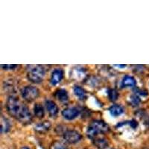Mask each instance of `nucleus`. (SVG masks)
<instances>
[{
	"instance_id": "1",
	"label": "nucleus",
	"mask_w": 149,
	"mask_h": 149,
	"mask_svg": "<svg viewBox=\"0 0 149 149\" xmlns=\"http://www.w3.org/2000/svg\"><path fill=\"white\" fill-rule=\"evenodd\" d=\"M6 107L10 115L22 123H28L31 120V114L27 106L16 97L10 96L8 98Z\"/></svg>"
},
{
	"instance_id": "2",
	"label": "nucleus",
	"mask_w": 149,
	"mask_h": 149,
	"mask_svg": "<svg viewBox=\"0 0 149 149\" xmlns=\"http://www.w3.org/2000/svg\"><path fill=\"white\" fill-rule=\"evenodd\" d=\"M109 130V127L104 122L101 120H95L91 122L89 125L86 134L90 139H94L99 134H104Z\"/></svg>"
},
{
	"instance_id": "3",
	"label": "nucleus",
	"mask_w": 149,
	"mask_h": 149,
	"mask_svg": "<svg viewBox=\"0 0 149 149\" xmlns=\"http://www.w3.org/2000/svg\"><path fill=\"white\" fill-rule=\"evenodd\" d=\"M45 76V70L42 66H33L28 72V78L33 83L39 84L42 81Z\"/></svg>"
},
{
	"instance_id": "4",
	"label": "nucleus",
	"mask_w": 149,
	"mask_h": 149,
	"mask_svg": "<svg viewBox=\"0 0 149 149\" xmlns=\"http://www.w3.org/2000/svg\"><path fill=\"white\" fill-rule=\"evenodd\" d=\"M40 95L39 90L33 86H26L21 90V95L28 102H32L38 98Z\"/></svg>"
},
{
	"instance_id": "5",
	"label": "nucleus",
	"mask_w": 149,
	"mask_h": 149,
	"mask_svg": "<svg viewBox=\"0 0 149 149\" xmlns=\"http://www.w3.org/2000/svg\"><path fill=\"white\" fill-rule=\"evenodd\" d=\"M82 136L78 133V131L74 130H66V132L63 134V139L69 143L71 144H74V143H77L81 139Z\"/></svg>"
},
{
	"instance_id": "6",
	"label": "nucleus",
	"mask_w": 149,
	"mask_h": 149,
	"mask_svg": "<svg viewBox=\"0 0 149 149\" xmlns=\"http://www.w3.org/2000/svg\"><path fill=\"white\" fill-rule=\"evenodd\" d=\"M79 115V110L76 107H67L62 111V116L67 120H72Z\"/></svg>"
},
{
	"instance_id": "7",
	"label": "nucleus",
	"mask_w": 149,
	"mask_h": 149,
	"mask_svg": "<svg viewBox=\"0 0 149 149\" xmlns=\"http://www.w3.org/2000/svg\"><path fill=\"white\" fill-rule=\"evenodd\" d=\"M63 78V72L61 69H56L52 72L50 82L52 85L58 84Z\"/></svg>"
},
{
	"instance_id": "8",
	"label": "nucleus",
	"mask_w": 149,
	"mask_h": 149,
	"mask_svg": "<svg viewBox=\"0 0 149 149\" xmlns=\"http://www.w3.org/2000/svg\"><path fill=\"white\" fill-rule=\"evenodd\" d=\"M46 107L47 109L49 114L52 117L56 116L58 113V107L55 103L52 101H46Z\"/></svg>"
},
{
	"instance_id": "9",
	"label": "nucleus",
	"mask_w": 149,
	"mask_h": 149,
	"mask_svg": "<svg viewBox=\"0 0 149 149\" xmlns=\"http://www.w3.org/2000/svg\"><path fill=\"white\" fill-rule=\"evenodd\" d=\"M54 96L58 101L61 102H67L68 98H69V95H68L66 90H63V89L56 90L55 93H54Z\"/></svg>"
},
{
	"instance_id": "10",
	"label": "nucleus",
	"mask_w": 149,
	"mask_h": 149,
	"mask_svg": "<svg viewBox=\"0 0 149 149\" xmlns=\"http://www.w3.org/2000/svg\"><path fill=\"white\" fill-rule=\"evenodd\" d=\"M136 84V80L134 77L130 75H126L123 78L122 82V85L124 87H134Z\"/></svg>"
},
{
	"instance_id": "11",
	"label": "nucleus",
	"mask_w": 149,
	"mask_h": 149,
	"mask_svg": "<svg viewBox=\"0 0 149 149\" xmlns=\"http://www.w3.org/2000/svg\"><path fill=\"white\" fill-rule=\"evenodd\" d=\"M109 111H110V114H111L113 116H119L122 115L124 112L123 107L119 104H114L113 106L110 107L109 109Z\"/></svg>"
},
{
	"instance_id": "12",
	"label": "nucleus",
	"mask_w": 149,
	"mask_h": 149,
	"mask_svg": "<svg viewBox=\"0 0 149 149\" xmlns=\"http://www.w3.org/2000/svg\"><path fill=\"white\" fill-rule=\"evenodd\" d=\"M50 127H51L50 122L49 121H44V122L37 124L35 126V130L38 132H45L46 130H49Z\"/></svg>"
},
{
	"instance_id": "13",
	"label": "nucleus",
	"mask_w": 149,
	"mask_h": 149,
	"mask_svg": "<svg viewBox=\"0 0 149 149\" xmlns=\"http://www.w3.org/2000/svg\"><path fill=\"white\" fill-rule=\"evenodd\" d=\"M10 127V125L9 121L6 118H5L3 116H2V117H1V132H2V134L8 132Z\"/></svg>"
},
{
	"instance_id": "14",
	"label": "nucleus",
	"mask_w": 149,
	"mask_h": 149,
	"mask_svg": "<svg viewBox=\"0 0 149 149\" xmlns=\"http://www.w3.org/2000/svg\"><path fill=\"white\" fill-rule=\"evenodd\" d=\"M94 145L98 148V149H105L108 146V142L105 139L103 138H98L94 139Z\"/></svg>"
},
{
	"instance_id": "15",
	"label": "nucleus",
	"mask_w": 149,
	"mask_h": 149,
	"mask_svg": "<svg viewBox=\"0 0 149 149\" xmlns=\"http://www.w3.org/2000/svg\"><path fill=\"white\" fill-rule=\"evenodd\" d=\"M74 93L79 99H84L86 98V91L79 86H75L74 87Z\"/></svg>"
},
{
	"instance_id": "16",
	"label": "nucleus",
	"mask_w": 149,
	"mask_h": 149,
	"mask_svg": "<svg viewBox=\"0 0 149 149\" xmlns=\"http://www.w3.org/2000/svg\"><path fill=\"white\" fill-rule=\"evenodd\" d=\"M34 111L37 118H42L44 116V109L40 104H36L34 107Z\"/></svg>"
},
{
	"instance_id": "17",
	"label": "nucleus",
	"mask_w": 149,
	"mask_h": 149,
	"mask_svg": "<svg viewBox=\"0 0 149 149\" xmlns=\"http://www.w3.org/2000/svg\"><path fill=\"white\" fill-rule=\"evenodd\" d=\"M107 95H108L110 100L112 101V102H115L116 100H117L118 97H119V93L114 89H110L108 92H107Z\"/></svg>"
},
{
	"instance_id": "18",
	"label": "nucleus",
	"mask_w": 149,
	"mask_h": 149,
	"mask_svg": "<svg viewBox=\"0 0 149 149\" xmlns=\"http://www.w3.org/2000/svg\"><path fill=\"white\" fill-rule=\"evenodd\" d=\"M50 149H67V148L63 142L55 141V142H52V144L50 146Z\"/></svg>"
},
{
	"instance_id": "19",
	"label": "nucleus",
	"mask_w": 149,
	"mask_h": 149,
	"mask_svg": "<svg viewBox=\"0 0 149 149\" xmlns=\"http://www.w3.org/2000/svg\"><path fill=\"white\" fill-rule=\"evenodd\" d=\"M130 102H131L133 105L136 106L140 102V99H139V98L137 95H132V96L130 97Z\"/></svg>"
},
{
	"instance_id": "20",
	"label": "nucleus",
	"mask_w": 149,
	"mask_h": 149,
	"mask_svg": "<svg viewBox=\"0 0 149 149\" xmlns=\"http://www.w3.org/2000/svg\"><path fill=\"white\" fill-rule=\"evenodd\" d=\"M2 68L4 70H14L17 67V65L14 64H6V65H1Z\"/></svg>"
},
{
	"instance_id": "21",
	"label": "nucleus",
	"mask_w": 149,
	"mask_h": 149,
	"mask_svg": "<svg viewBox=\"0 0 149 149\" xmlns=\"http://www.w3.org/2000/svg\"><path fill=\"white\" fill-rule=\"evenodd\" d=\"M130 126L132 127L133 129H136L138 126L137 122H136V121H135V120L130 121Z\"/></svg>"
},
{
	"instance_id": "22",
	"label": "nucleus",
	"mask_w": 149,
	"mask_h": 149,
	"mask_svg": "<svg viewBox=\"0 0 149 149\" xmlns=\"http://www.w3.org/2000/svg\"><path fill=\"white\" fill-rule=\"evenodd\" d=\"M114 66H117V67H121V68H124L125 67V65H114Z\"/></svg>"
},
{
	"instance_id": "23",
	"label": "nucleus",
	"mask_w": 149,
	"mask_h": 149,
	"mask_svg": "<svg viewBox=\"0 0 149 149\" xmlns=\"http://www.w3.org/2000/svg\"><path fill=\"white\" fill-rule=\"evenodd\" d=\"M22 149H29V148H26V147H25V148H22Z\"/></svg>"
},
{
	"instance_id": "24",
	"label": "nucleus",
	"mask_w": 149,
	"mask_h": 149,
	"mask_svg": "<svg viewBox=\"0 0 149 149\" xmlns=\"http://www.w3.org/2000/svg\"><path fill=\"white\" fill-rule=\"evenodd\" d=\"M148 124H149V122H148Z\"/></svg>"
}]
</instances>
